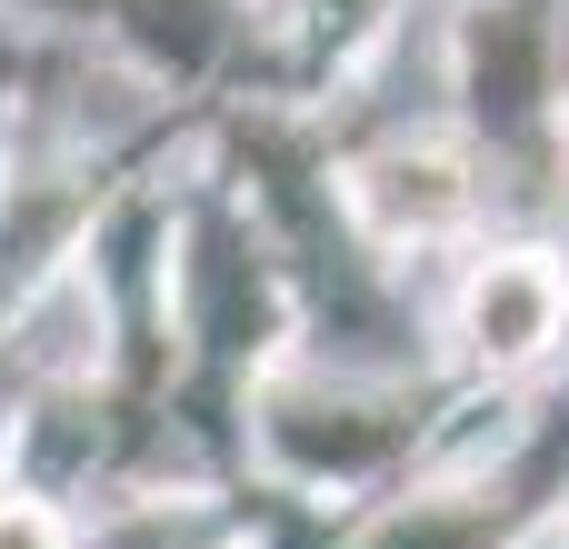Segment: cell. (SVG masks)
Returning a JSON list of instances; mask_svg holds the SVG:
<instances>
[{
    "mask_svg": "<svg viewBox=\"0 0 569 549\" xmlns=\"http://www.w3.org/2000/svg\"><path fill=\"white\" fill-rule=\"evenodd\" d=\"M550 270H490L480 290H470V320H480V350H500V360H520V350H540L550 340Z\"/></svg>",
    "mask_w": 569,
    "mask_h": 549,
    "instance_id": "obj_1",
    "label": "cell"
},
{
    "mask_svg": "<svg viewBox=\"0 0 569 549\" xmlns=\"http://www.w3.org/2000/svg\"><path fill=\"white\" fill-rule=\"evenodd\" d=\"M0 549H60V540H50L40 510H10V520H0Z\"/></svg>",
    "mask_w": 569,
    "mask_h": 549,
    "instance_id": "obj_2",
    "label": "cell"
}]
</instances>
